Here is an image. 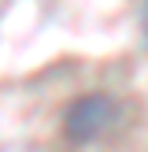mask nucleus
Instances as JSON below:
<instances>
[{
    "label": "nucleus",
    "mask_w": 148,
    "mask_h": 152,
    "mask_svg": "<svg viewBox=\"0 0 148 152\" xmlns=\"http://www.w3.org/2000/svg\"><path fill=\"white\" fill-rule=\"evenodd\" d=\"M118 123V100L107 93H85L67 108L63 115V134L74 145H93L100 141L111 126Z\"/></svg>",
    "instance_id": "1"
},
{
    "label": "nucleus",
    "mask_w": 148,
    "mask_h": 152,
    "mask_svg": "<svg viewBox=\"0 0 148 152\" xmlns=\"http://www.w3.org/2000/svg\"><path fill=\"white\" fill-rule=\"evenodd\" d=\"M141 30H144V41H148V0H144V7H141Z\"/></svg>",
    "instance_id": "2"
}]
</instances>
